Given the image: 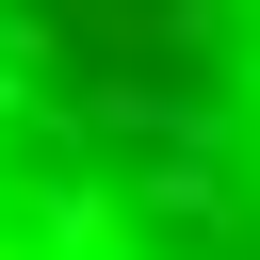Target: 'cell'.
<instances>
[{
  "label": "cell",
  "instance_id": "1",
  "mask_svg": "<svg viewBox=\"0 0 260 260\" xmlns=\"http://www.w3.org/2000/svg\"><path fill=\"white\" fill-rule=\"evenodd\" d=\"M0 260H260V0H0Z\"/></svg>",
  "mask_w": 260,
  "mask_h": 260
}]
</instances>
